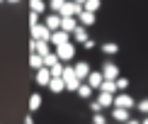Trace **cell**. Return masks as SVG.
Here are the masks:
<instances>
[{
  "label": "cell",
  "instance_id": "cell-1",
  "mask_svg": "<svg viewBox=\"0 0 148 124\" xmlns=\"http://www.w3.org/2000/svg\"><path fill=\"white\" fill-rule=\"evenodd\" d=\"M63 83H66V90L68 92H75L78 90V85L83 83V80H80L78 76H75V71H73V66H63Z\"/></svg>",
  "mask_w": 148,
  "mask_h": 124
},
{
  "label": "cell",
  "instance_id": "cell-2",
  "mask_svg": "<svg viewBox=\"0 0 148 124\" xmlns=\"http://www.w3.org/2000/svg\"><path fill=\"white\" fill-rule=\"evenodd\" d=\"M100 73H102V78H104V80H116V78L121 76L119 66H116L114 61H104L102 68H100Z\"/></svg>",
  "mask_w": 148,
  "mask_h": 124
},
{
  "label": "cell",
  "instance_id": "cell-3",
  "mask_svg": "<svg viewBox=\"0 0 148 124\" xmlns=\"http://www.w3.org/2000/svg\"><path fill=\"white\" fill-rule=\"evenodd\" d=\"M56 56L58 61H63V63H68V61L75 56V46H73V41H66V44L56 46Z\"/></svg>",
  "mask_w": 148,
  "mask_h": 124
},
{
  "label": "cell",
  "instance_id": "cell-4",
  "mask_svg": "<svg viewBox=\"0 0 148 124\" xmlns=\"http://www.w3.org/2000/svg\"><path fill=\"white\" fill-rule=\"evenodd\" d=\"M112 107H124V110H131V107H136V100H134L131 95H126L124 90L121 92H116L114 95V105Z\"/></svg>",
  "mask_w": 148,
  "mask_h": 124
},
{
  "label": "cell",
  "instance_id": "cell-5",
  "mask_svg": "<svg viewBox=\"0 0 148 124\" xmlns=\"http://www.w3.org/2000/svg\"><path fill=\"white\" fill-rule=\"evenodd\" d=\"M32 39H36V41H49V39H51V29H49L44 22L34 24V27H32Z\"/></svg>",
  "mask_w": 148,
  "mask_h": 124
},
{
  "label": "cell",
  "instance_id": "cell-6",
  "mask_svg": "<svg viewBox=\"0 0 148 124\" xmlns=\"http://www.w3.org/2000/svg\"><path fill=\"white\" fill-rule=\"evenodd\" d=\"M80 10H83V8H80L78 3H73V0H66L58 15H61V17H78V12H80Z\"/></svg>",
  "mask_w": 148,
  "mask_h": 124
},
{
  "label": "cell",
  "instance_id": "cell-7",
  "mask_svg": "<svg viewBox=\"0 0 148 124\" xmlns=\"http://www.w3.org/2000/svg\"><path fill=\"white\" fill-rule=\"evenodd\" d=\"M66 41H71V34H68V32H63V29H56V32H51V39H49V44L61 46V44H66Z\"/></svg>",
  "mask_w": 148,
  "mask_h": 124
},
{
  "label": "cell",
  "instance_id": "cell-8",
  "mask_svg": "<svg viewBox=\"0 0 148 124\" xmlns=\"http://www.w3.org/2000/svg\"><path fill=\"white\" fill-rule=\"evenodd\" d=\"M44 24H46L49 29H51V32L61 29V15H58V12H49V15L44 17Z\"/></svg>",
  "mask_w": 148,
  "mask_h": 124
},
{
  "label": "cell",
  "instance_id": "cell-9",
  "mask_svg": "<svg viewBox=\"0 0 148 124\" xmlns=\"http://www.w3.org/2000/svg\"><path fill=\"white\" fill-rule=\"evenodd\" d=\"M78 24H83V27H92V24H95V12L80 10L78 12Z\"/></svg>",
  "mask_w": 148,
  "mask_h": 124
},
{
  "label": "cell",
  "instance_id": "cell-10",
  "mask_svg": "<svg viewBox=\"0 0 148 124\" xmlns=\"http://www.w3.org/2000/svg\"><path fill=\"white\" fill-rule=\"evenodd\" d=\"M73 71H75V76H78L80 80H85V78L90 76V71H92V68H90V63H88V61H78V63L73 66Z\"/></svg>",
  "mask_w": 148,
  "mask_h": 124
},
{
  "label": "cell",
  "instance_id": "cell-11",
  "mask_svg": "<svg viewBox=\"0 0 148 124\" xmlns=\"http://www.w3.org/2000/svg\"><path fill=\"white\" fill-rule=\"evenodd\" d=\"M102 80H104V78H102V73H100V71H90V76L85 78V83H88V85H90L92 90H100Z\"/></svg>",
  "mask_w": 148,
  "mask_h": 124
},
{
  "label": "cell",
  "instance_id": "cell-12",
  "mask_svg": "<svg viewBox=\"0 0 148 124\" xmlns=\"http://www.w3.org/2000/svg\"><path fill=\"white\" fill-rule=\"evenodd\" d=\"M36 85H49V80H51V71H49L46 66H41V68H36Z\"/></svg>",
  "mask_w": 148,
  "mask_h": 124
},
{
  "label": "cell",
  "instance_id": "cell-13",
  "mask_svg": "<svg viewBox=\"0 0 148 124\" xmlns=\"http://www.w3.org/2000/svg\"><path fill=\"white\" fill-rule=\"evenodd\" d=\"M75 27H78V17H61V29H63V32L73 34Z\"/></svg>",
  "mask_w": 148,
  "mask_h": 124
},
{
  "label": "cell",
  "instance_id": "cell-14",
  "mask_svg": "<svg viewBox=\"0 0 148 124\" xmlns=\"http://www.w3.org/2000/svg\"><path fill=\"white\" fill-rule=\"evenodd\" d=\"M95 100L100 102L102 110H107V107H112V105H114V95H109V92H102V90H100V95H97Z\"/></svg>",
  "mask_w": 148,
  "mask_h": 124
},
{
  "label": "cell",
  "instance_id": "cell-15",
  "mask_svg": "<svg viewBox=\"0 0 148 124\" xmlns=\"http://www.w3.org/2000/svg\"><path fill=\"white\" fill-rule=\"evenodd\" d=\"M129 117H131V114H129V110H124V107H114V110H112V119L119 122V124H124Z\"/></svg>",
  "mask_w": 148,
  "mask_h": 124
},
{
  "label": "cell",
  "instance_id": "cell-16",
  "mask_svg": "<svg viewBox=\"0 0 148 124\" xmlns=\"http://www.w3.org/2000/svg\"><path fill=\"white\" fill-rule=\"evenodd\" d=\"M71 37L78 41V44H83L85 39H90V37H88V27H83V24H78V27L73 29V34H71Z\"/></svg>",
  "mask_w": 148,
  "mask_h": 124
},
{
  "label": "cell",
  "instance_id": "cell-17",
  "mask_svg": "<svg viewBox=\"0 0 148 124\" xmlns=\"http://www.w3.org/2000/svg\"><path fill=\"white\" fill-rule=\"evenodd\" d=\"M46 88L51 90V92H56V95H58V92H63V90H66V83H63V78H51Z\"/></svg>",
  "mask_w": 148,
  "mask_h": 124
},
{
  "label": "cell",
  "instance_id": "cell-18",
  "mask_svg": "<svg viewBox=\"0 0 148 124\" xmlns=\"http://www.w3.org/2000/svg\"><path fill=\"white\" fill-rule=\"evenodd\" d=\"M100 51L104 54V56H116V54H119V46H116L114 41H104V44L100 46Z\"/></svg>",
  "mask_w": 148,
  "mask_h": 124
},
{
  "label": "cell",
  "instance_id": "cell-19",
  "mask_svg": "<svg viewBox=\"0 0 148 124\" xmlns=\"http://www.w3.org/2000/svg\"><path fill=\"white\" fill-rule=\"evenodd\" d=\"M75 92H78V97H83V100H90V97H92V92H95V90H92L90 85H88V83L83 80V83L78 85V90H75Z\"/></svg>",
  "mask_w": 148,
  "mask_h": 124
},
{
  "label": "cell",
  "instance_id": "cell-20",
  "mask_svg": "<svg viewBox=\"0 0 148 124\" xmlns=\"http://www.w3.org/2000/svg\"><path fill=\"white\" fill-rule=\"evenodd\" d=\"M29 10H32V12H39V15H44V12L49 10V8H46V0H29Z\"/></svg>",
  "mask_w": 148,
  "mask_h": 124
},
{
  "label": "cell",
  "instance_id": "cell-21",
  "mask_svg": "<svg viewBox=\"0 0 148 124\" xmlns=\"http://www.w3.org/2000/svg\"><path fill=\"white\" fill-rule=\"evenodd\" d=\"M100 90H102V92H109V95H116V92H119V90H116V83H114V80H102Z\"/></svg>",
  "mask_w": 148,
  "mask_h": 124
},
{
  "label": "cell",
  "instance_id": "cell-22",
  "mask_svg": "<svg viewBox=\"0 0 148 124\" xmlns=\"http://www.w3.org/2000/svg\"><path fill=\"white\" fill-rule=\"evenodd\" d=\"M39 107H41V95H39V92L29 95V110H32V112H36Z\"/></svg>",
  "mask_w": 148,
  "mask_h": 124
},
{
  "label": "cell",
  "instance_id": "cell-23",
  "mask_svg": "<svg viewBox=\"0 0 148 124\" xmlns=\"http://www.w3.org/2000/svg\"><path fill=\"white\" fill-rule=\"evenodd\" d=\"M102 8V0H85V5H83V10H90V12H97Z\"/></svg>",
  "mask_w": 148,
  "mask_h": 124
},
{
  "label": "cell",
  "instance_id": "cell-24",
  "mask_svg": "<svg viewBox=\"0 0 148 124\" xmlns=\"http://www.w3.org/2000/svg\"><path fill=\"white\" fill-rule=\"evenodd\" d=\"M63 61H58V63H53L51 68H49V71H51V78H61V76H63Z\"/></svg>",
  "mask_w": 148,
  "mask_h": 124
},
{
  "label": "cell",
  "instance_id": "cell-25",
  "mask_svg": "<svg viewBox=\"0 0 148 124\" xmlns=\"http://www.w3.org/2000/svg\"><path fill=\"white\" fill-rule=\"evenodd\" d=\"M29 66H32L34 71H36V68H41V66H44V56H39V54H32V56H29Z\"/></svg>",
  "mask_w": 148,
  "mask_h": 124
},
{
  "label": "cell",
  "instance_id": "cell-26",
  "mask_svg": "<svg viewBox=\"0 0 148 124\" xmlns=\"http://www.w3.org/2000/svg\"><path fill=\"white\" fill-rule=\"evenodd\" d=\"M53 63H58V56H56V51H49L46 56H44V66H46V68H51Z\"/></svg>",
  "mask_w": 148,
  "mask_h": 124
},
{
  "label": "cell",
  "instance_id": "cell-27",
  "mask_svg": "<svg viewBox=\"0 0 148 124\" xmlns=\"http://www.w3.org/2000/svg\"><path fill=\"white\" fill-rule=\"evenodd\" d=\"M63 3H66V0H49V3H46V8L51 10V12H61V8H63Z\"/></svg>",
  "mask_w": 148,
  "mask_h": 124
},
{
  "label": "cell",
  "instance_id": "cell-28",
  "mask_svg": "<svg viewBox=\"0 0 148 124\" xmlns=\"http://www.w3.org/2000/svg\"><path fill=\"white\" fill-rule=\"evenodd\" d=\"M136 110H138L141 114H148V97H143V100L136 102Z\"/></svg>",
  "mask_w": 148,
  "mask_h": 124
},
{
  "label": "cell",
  "instance_id": "cell-29",
  "mask_svg": "<svg viewBox=\"0 0 148 124\" xmlns=\"http://www.w3.org/2000/svg\"><path fill=\"white\" fill-rule=\"evenodd\" d=\"M114 83H116V90H119V92L129 88V80H126V78H121V76H119V78H116V80H114Z\"/></svg>",
  "mask_w": 148,
  "mask_h": 124
},
{
  "label": "cell",
  "instance_id": "cell-30",
  "mask_svg": "<svg viewBox=\"0 0 148 124\" xmlns=\"http://www.w3.org/2000/svg\"><path fill=\"white\" fill-rule=\"evenodd\" d=\"M92 124H107V117H104L102 112H95L92 114Z\"/></svg>",
  "mask_w": 148,
  "mask_h": 124
},
{
  "label": "cell",
  "instance_id": "cell-31",
  "mask_svg": "<svg viewBox=\"0 0 148 124\" xmlns=\"http://www.w3.org/2000/svg\"><path fill=\"white\" fill-rule=\"evenodd\" d=\"M34 24H39V12H32V10H29V29H32Z\"/></svg>",
  "mask_w": 148,
  "mask_h": 124
},
{
  "label": "cell",
  "instance_id": "cell-32",
  "mask_svg": "<svg viewBox=\"0 0 148 124\" xmlns=\"http://www.w3.org/2000/svg\"><path fill=\"white\" fill-rule=\"evenodd\" d=\"M90 110H92V114H95V112H102V107H100V102H97V100L90 102Z\"/></svg>",
  "mask_w": 148,
  "mask_h": 124
},
{
  "label": "cell",
  "instance_id": "cell-33",
  "mask_svg": "<svg viewBox=\"0 0 148 124\" xmlns=\"http://www.w3.org/2000/svg\"><path fill=\"white\" fill-rule=\"evenodd\" d=\"M83 46L88 49V51H92V49H95L97 44H95V41H92V39H85V41H83Z\"/></svg>",
  "mask_w": 148,
  "mask_h": 124
},
{
  "label": "cell",
  "instance_id": "cell-34",
  "mask_svg": "<svg viewBox=\"0 0 148 124\" xmlns=\"http://www.w3.org/2000/svg\"><path fill=\"white\" fill-rule=\"evenodd\" d=\"M124 124H141V119H134V117H129V119H126Z\"/></svg>",
  "mask_w": 148,
  "mask_h": 124
},
{
  "label": "cell",
  "instance_id": "cell-35",
  "mask_svg": "<svg viewBox=\"0 0 148 124\" xmlns=\"http://www.w3.org/2000/svg\"><path fill=\"white\" fill-rule=\"evenodd\" d=\"M24 124H34V119L32 117H24Z\"/></svg>",
  "mask_w": 148,
  "mask_h": 124
},
{
  "label": "cell",
  "instance_id": "cell-36",
  "mask_svg": "<svg viewBox=\"0 0 148 124\" xmlns=\"http://www.w3.org/2000/svg\"><path fill=\"white\" fill-rule=\"evenodd\" d=\"M73 3H78V5H80V8H83V5H85V0H73Z\"/></svg>",
  "mask_w": 148,
  "mask_h": 124
},
{
  "label": "cell",
  "instance_id": "cell-37",
  "mask_svg": "<svg viewBox=\"0 0 148 124\" xmlns=\"http://www.w3.org/2000/svg\"><path fill=\"white\" fill-rule=\"evenodd\" d=\"M141 124H148V117H143V119H141Z\"/></svg>",
  "mask_w": 148,
  "mask_h": 124
},
{
  "label": "cell",
  "instance_id": "cell-38",
  "mask_svg": "<svg viewBox=\"0 0 148 124\" xmlns=\"http://www.w3.org/2000/svg\"><path fill=\"white\" fill-rule=\"evenodd\" d=\"M5 3H20V0H5Z\"/></svg>",
  "mask_w": 148,
  "mask_h": 124
},
{
  "label": "cell",
  "instance_id": "cell-39",
  "mask_svg": "<svg viewBox=\"0 0 148 124\" xmlns=\"http://www.w3.org/2000/svg\"><path fill=\"white\" fill-rule=\"evenodd\" d=\"M0 3H5V0H0Z\"/></svg>",
  "mask_w": 148,
  "mask_h": 124
}]
</instances>
